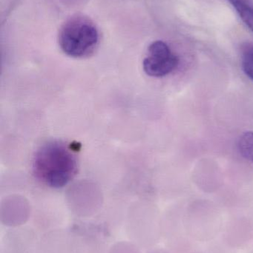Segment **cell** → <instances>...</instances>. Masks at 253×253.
<instances>
[{
  "label": "cell",
  "mask_w": 253,
  "mask_h": 253,
  "mask_svg": "<svg viewBox=\"0 0 253 253\" xmlns=\"http://www.w3.org/2000/svg\"><path fill=\"white\" fill-rule=\"evenodd\" d=\"M98 28L86 16H72L61 26L58 35L59 47L73 58H85L93 54L99 44Z\"/></svg>",
  "instance_id": "7a4b0ae2"
},
{
  "label": "cell",
  "mask_w": 253,
  "mask_h": 253,
  "mask_svg": "<svg viewBox=\"0 0 253 253\" xmlns=\"http://www.w3.org/2000/svg\"><path fill=\"white\" fill-rule=\"evenodd\" d=\"M239 149L244 158L253 162V132H246L240 137Z\"/></svg>",
  "instance_id": "8992f818"
},
{
  "label": "cell",
  "mask_w": 253,
  "mask_h": 253,
  "mask_svg": "<svg viewBox=\"0 0 253 253\" xmlns=\"http://www.w3.org/2000/svg\"><path fill=\"white\" fill-rule=\"evenodd\" d=\"M179 64L178 56L164 42H153L143 62L144 71L152 77H163L171 74Z\"/></svg>",
  "instance_id": "3957f363"
},
{
  "label": "cell",
  "mask_w": 253,
  "mask_h": 253,
  "mask_svg": "<svg viewBox=\"0 0 253 253\" xmlns=\"http://www.w3.org/2000/svg\"><path fill=\"white\" fill-rule=\"evenodd\" d=\"M241 61L244 72L253 81V44L245 43L242 46Z\"/></svg>",
  "instance_id": "5b68a950"
},
{
  "label": "cell",
  "mask_w": 253,
  "mask_h": 253,
  "mask_svg": "<svg viewBox=\"0 0 253 253\" xmlns=\"http://www.w3.org/2000/svg\"><path fill=\"white\" fill-rule=\"evenodd\" d=\"M33 169L40 181L53 188L68 184L77 172L74 150L58 141L44 144L34 156Z\"/></svg>",
  "instance_id": "6da1fadb"
},
{
  "label": "cell",
  "mask_w": 253,
  "mask_h": 253,
  "mask_svg": "<svg viewBox=\"0 0 253 253\" xmlns=\"http://www.w3.org/2000/svg\"><path fill=\"white\" fill-rule=\"evenodd\" d=\"M239 13L244 23L253 32V3L252 0H229Z\"/></svg>",
  "instance_id": "277c9868"
}]
</instances>
